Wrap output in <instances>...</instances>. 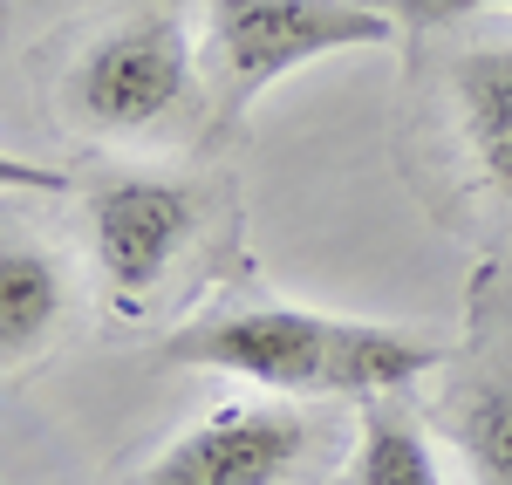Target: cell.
<instances>
[{
	"label": "cell",
	"mask_w": 512,
	"mask_h": 485,
	"mask_svg": "<svg viewBox=\"0 0 512 485\" xmlns=\"http://www.w3.org/2000/svg\"><path fill=\"white\" fill-rule=\"evenodd\" d=\"M62 315H69V267L41 240L14 233L0 246V363L7 376H21V363H35L55 342Z\"/></svg>",
	"instance_id": "ba28073f"
},
{
	"label": "cell",
	"mask_w": 512,
	"mask_h": 485,
	"mask_svg": "<svg viewBox=\"0 0 512 485\" xmlns=\"http://www.w3.org/2000/svg\"><path fill=\"white\" fill-rule=\"evenodd\" d=\"M48 110L89 144H219L192 0H110L96 21H82L48 76Z\"/></svg>",
	"instance_id": "6da1fadb"
},
{
	"label": "cell",
	"mask_w": 512,
	"mask_h": 485,
	"mask_svg": "<svg viewBox=\"0 0 512 485\" xmlns=\"http://www.w3.org/2000/svg\"><path fill=\"white\" fill-rule=\"evenodd\" d=\"M219 185L178 178V171H103L82 192V233H89V267L103 294L123 315L151 308L171 274L192 260L205 233L219 226Z\"/></svg>",
	"instance_id": "277c9868"
},
{
	"label": "cell",
	"mask_w": 512,
	"mask_h": 485,
	"mask_svg": "<svg viewBox=\"0 0 512 485\" xmlns=\"http://www.w3.org/2000/svg\"><path fill=\"white\" fill-rule=\"evenodd\" d=\"M431 431L472 485H512V267L485 260L465 294V342L444 356Z\"/></svg>",
	"instance_id": "5b68a950"
},
{
	"label": "cell",
	"mask_w": 512,
	"mask_h": 485,
	"mask_svg": "<svg viewBox=\"0 0 512 485\" xmlns=\"http://www.w3.org/2000/svg\"><path fill=\"white\" fill-rule=\"evenodd\" d=\"M355 485H451L444 465L431 451V417L410 404L403 390L396 397H369L355 404Z\"/></svg>",
	"instance_id": "9c48e42d"
},
{
	"label": "cell",
	"mask_w": 512,
	"mask_h": 485,
	"mask_svg": "<svg viewBox=\"0 0 512 485\" xmlns=\"http://www.w3.org/2000/svg\"><path fill=\"white\" fill-rule=\"evenodd\" d=\"M369 7H383L403 35H431V28L472 21V14H512V0H369Z\"/></svg>",
	"instance_id": "30bf717a"
},
{
	"label": "cell",
	"mask_w": 512,
	"mask_h": 485,
	"mask_svg": "<svg viewBox=\"0 0 512 485\" xmlns=\"http://www.w3.org/2000/svg\"><path fill=\"white\" fill-rule=\"evenodd\" d=\"M335 438V424L301 397H260V404H219L185 424L164 451H151L130 485H287L308 472Z\"/></svg>",
	"instance_id": "8992f818"
},
{
	"label": "cell",
	"mask_w": 512,
	"mask_h": 485,
	"mask_svg": "<svg viewBox=\"0 0 512 485\" xmlns=\"http://www.w3.org/2000/svg\"><path fill=\"white\" fill-rule=\"evenodd\" d=\"M451 349H437L410 328L355 322V315H315L294 301H233L192 315L158 342V363L246 376L267 397H396L444 369Z\"/></svg>",
	"instance_id": "7a4b0ae2"
},
{
	"label": "cell",
	"mask_w": 512,
	"mask_h": 485,
	"mask_svg": "<svg viewBox=\"0 0 512 485\" xmlns=\"http://www.w3.org/2000/svg\"><path fill=\"white\" fill-rule=\"evenodd\" d=\"M396 35L403 28L369 0H205L198 62L212 89L219 144H233L246 130V110L280 76L308 69L321 55H342V48H383Z\"/></svg>",
	"instance_id": "3957f363"
},
{
	"label": "cell",
	"mask_w": 512,
	"mask_h": 485,
	"mask_svg": "<svg viewBox=\"0 0 512 485\" xmlns=\"http://www.w3.org/2000/svg\"><path fill=\"white\" fill-rule=\"evenodd\" d=\"M437 110L465 185L512 212V28H485L444 48Z\"/></svg>",
	"instance_id": "52a82bcc"
}]
</instances>
